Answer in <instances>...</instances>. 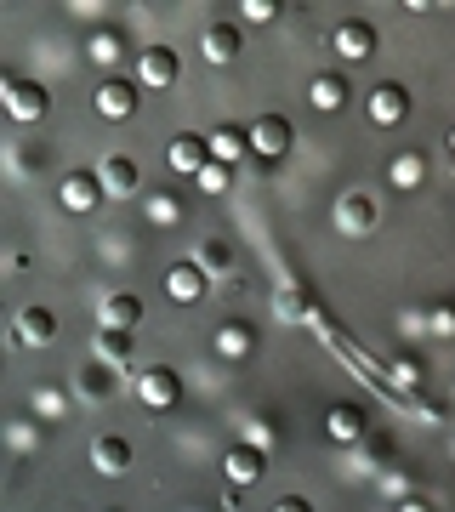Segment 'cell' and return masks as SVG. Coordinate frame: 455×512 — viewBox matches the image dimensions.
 I'll return each mask as SVG.
<instances>
[{
    "label": "cell",
    "mask_w": 455,
    "mask_h": 512,
    "mask_svg": "<svg viewBox=\"0 0 455 512\" xmlns=\"http://www.w3.org/2000/svg\"><path fill=\"white\" fill-rule=\"evenodd\" d=\"M0 97H6V109H12V120H40V114L52 109V92L40 86V80H18V74H0Z\"/></svg>",
    "instance_id": "cell-1"
},
{
    "label": "cell",
    "mask_w": 455,
    "mask_h": 512,
    "mask_svg": "<svg viewBox=\"0 0 455 512\" xmlns=\"http://www.w3.org/2000/svg\"><path fill=\"white\" fill-rule=\"evenodd\" d=\"M137 103H143V86H137V80L103 74V86H97V114H103V120H131Z\"/></svg>",
    "instance_id": "cell-2"
},
{
    "label": "cell",
    "mask_w": 455,
    "mask_h": 512,
    "mask_svg": "<svg viewBox=\"0 0 455 512\" xmlns=\"http://www.w3.org/2000/svg\"><path fill=\"white\" fill-rule=\"evenodd\" d=\"M251 154H262L268 165L285 160V154H291V120H285V114H262V120H251Z\"/></svg>",
    "instance_id": "cell-3"
},
{
    "label": "cell",
    "mask_w": 455,
    "mask_h": 512,
    "mask_svg": "<svg viewBox=\"0 0 455 512\" xmlns=\"http://www.w3.org/2000/svg\"><path fill=\"white\" fill-rule=\"evenodd\" d=\"M177 74H182V63H177L171 46H143V52H137V86L165 92V86H177Z\"/></svg>",
    "instance_id": "cell-4"
},
{
    "label": "cell",
    "mask_w": 455,
    "mask_h": 512,
    "mask_svg": "<svg viewBox=\"0 0 455 512\" xmlns=\"http://www.w3.org/2000/svg\"><path fill=\"white\" fill-rule=\"evenodd\" d=\"M103 194H109V188H103V177H97V171H69V177H63V188H57L63 211H74V217L97 211V205H103Z\"/></svg>",
    "instance_id": "cell-5"
},
{
    "label": "cell",
    "mask_w": 455,
    "mask_h": 512,
    "mask_svg": "<svg viewBox=\"0 0 455 512\" xmlns=\"http://www.w3.org/2000/svg\"><path fill=\"white\" fill-rule=\"evenodd\" d=\"M137 399H143L148 410H171V404L182 399V376L171 365H148L143 376H137Z\"/></svg>",
    "instance_id": "cell-6"
},
{
    "label": "cell",
    "mask_w": 455,
    "mask_h": 512,
    "mask_svg": "<svg viewBox=\"0 0 455 512\" xmlns=\"http://www.w3.org/2000/svg\"><path fill=\"white\" fill-rule=\"evenodd\" d=\"M165 165H171V171H182V177H200L205 165H211V137H194V131L171 137V148H165Z\"/></svg>",
    "instance_id": "cell-7"
},
{
    "label": "cell",
    "mask_w": 455,
    "mask_h": 512,
    "mask_svg": "<svg viewBox=\"0 0 455 512\" xmlns=\"http://www.w3.org/2000/svg\"><path fill=\"white\" fill-rule=\"evenodd\" d=\"M347 97H353V86H347V74L342 69H319L308 80V103L319 114H336V109H347Z\"/></svg>",
    "instance_id": "cell-8"
},
{
    "label": "cell",
    "mask_w": 455,
    "mask_h": 512,
    "mask_svg": "<svg viewBox=\"0 0 455 512\" xmlns=\"http://www.w3.org/2000/svg\"><path fill=\"white\" fill-rule=\"evenodd\" d=\"M364 109H370V120H376V126H399L404 114H410V92H404L399 80H382L376 92L364 97Z\"/></svg>",
    "instance_id": "cell-9"
},
{
    "label": "cell",
    "mask_w": 455,
    "mask_h": 512,
    "mask_svg": "<svg viewBox=\"0 0 455 512\" xmlns=\"http://www.w3.org/2000/svg\"><path fill=\"white\" fill-rule=\"evenodd\" d=\"M336 222H342L347 234H370L376 228V194L370 188H347L342 200H336Z\"/></svg>",
    "instance_id": "cell-10"
},
{
    "label": "cell",
    "mask_w": 455,
    "mask_h": 512,
    "mask_svg": "<svg viewBox=\"0 0 455 512\" xmlns=\"http://www.w3.org/2000/svg\"><path fill=\"white\" fill-rule=\"evenodd\" d=\"M262 467H268V450H256V444H228V456H222V473H228V484H256L262 478Z\"/></svg>",
    "instance_id": "cell-11"
},
{
    "label": "cell",
    "mask_w": 455,
    "mask_h": 512,
    "mask_svg": "<svg viewBox=\"0 0 455 512\" xmlns=\"http://www.w3.org/2000/svg\"><path fill=\"white\" fill-rule=\"evenodd\" d=\"M91 473H103V478L131 473V444L120 433H103V439L91 444Z\"/></svg>",
    "instance_id": "cell-12"
},
{
    "label": "cell",
    "mask_w": 455,
    "mask_h": 512,
    "mask_svg": "<svg viewBox=\"0 0 455 512\" xmlns=\"http://www.w3.org/2000/svg\"><path fill=\"white\" fill-rule=\"evenodd\" d=\"M12 336H18L23 348H46V342L57 336V313H52V308H40V302H35V308H23V313H18V325H12Z\"/></svg>",
    "instance_id": "cell-13"
},
{
    "label": "cell",
    "mask_w": 455,
    "mask_h": 512,
    "mask_svg": "<svg viewBox=\"0 0 455 512\" xmlns=\"http://www.w3.org/2000/svg\"><path fill=\"white\" fill-rule=\"evenodd\" d=\"M86 57H91V63H103V69H109V63H120V57H126V29H120V23H91Z\"/></svg>",
    "instance_id": "cell-14"
},
{
    "label": "cell",
    "mask_w": 455,
    "mask_h": 512,
    "mask_svg": "<svg viewBox=\"0 0 455 512\" xmlns=\"http://www.w3.org/2000/svg\"><path fill=\"white\" fill-rule=\"evenodd\" d=\"M325 433H330L336 444H364V433H370V421H364V410H359V404H330Z\"/></svg>",
    "instance_id": "cell-15"
},
{
    "label": "cell",
    "mask_w": 455,
    "mask_h": 512,
    "mask_svg": "<svg viewBox=\"0 0 455 512\" xmlns=\"http://www.w3.org/2000/svg\"><path fill=\"white\" fill-rule=\"evenodd\" d=\"M97 313H103V330H137L143 325V302H137L131 291H109Z\"/></svg>",
    "instance_id": "cell-16"
},
{
    "label": "cell",
    "mask_w": 455,
    "mask_h": 512,
    "mask_svg": "<svg viewBox=\"0 0 455 512\" xmlns=\"http://www.w3.org/2000/svg\"><path fill=\"white\" fill-rule=\"evenodd\" d=\"M165 296L182 302V308H188V302H200V296H205V268H200V262H177V268L165 274Z\"/></svg>",
    "instance_id": "cell-17"
},
{
    "label": "cell",
    "mask_w": 455,
    "mask_h": 512,
    "mask_svg": "<svg viewBox=\"0 0 455 512\" xmlns=\"http://www.w3.org/2000/svg\"><path fill=\"white\" fill-rule=\"evenodd\" d=\"M330 40H336V52H342L347 63H364V57L376 52V29H370V23H359V18L336 23V35H330Z\"/></svg>",
    "instance_id": "cell-18"
},
{
    "label": "cell",
    "mask_w": 455,
    "mask_h": 512,
    "mask_svg": "<svg viewBox=\"0 0 455 512\" xmlns=\"http://www.w3.org/2000/svg\"><path fill=\"white\" fill-rule=\"evenodd\" d=\"M97 177H103L109 194H137V188H143V171H137L131 154H109V160L97 165Z\"/></svg>",
    "instance_id": "cell-19"
},
{
    "label": "cell",
    "mask_w": 455,
    "mask_h": 512,
    "mask_svg": "<svg viewBox=\"0 0 455 512\" xmlns=\"http://www.w3.org/2000/svg\"><path fill=\"white\" fill-rule=\"evenodd\" d=\"M245 154H251V126H217L211 131V160L234 165V160H245Z\"/></svg>",
    "instance_id": "cell-20"
},
{
    "label": "cell",
    "mask_w": 455,
    "mask_h": 512,
    "mask_svg": "<svg viewBox=\"0 0 455 512\" xmlns=\"http://www.w3.org/2000/svg\"><path fill=\"white\" fill-rule=\"evenodd\" d=\"M200 46H205L211 63H234V57H239V29H234V23H211Z\"/></svg>",
    "instance_id": "cell-21"
},
{
    "label": "cell",
    "mask_w": 455,
    "mask_h": 512,
    "mask_svg": "<svg viewBox=\"0 0 455 512\" xmlns=\"http://www.w3.org/2000/svg\"><path fill=\"white\" fill-rule=\"evenodd\" d=\"M256 348V336L245 319H228V325H217V353L222 359H245V353Z\"/></svg>",
    "instance_id": "cell-22"
},
{
    "label": "cell",
    "mask_w": 455,
    "mask_h": 512,
    "mask_svg": "<svg viewBox=\"0 0 455 512\" xmlns=\"http://www.w3.org/2000/svg\"><path fill=\"white\" fill-rule=\"evenodd\" d=\"M387 177H393V188H421L427 183V160H421L416 148H404V154H393Z\"/></svg>",
    "instance_id": "cell-23"
},
{
    "label": "cell",
    "mask_w": 455,
    "mask_h": 512,
    "mask_svg": "<svg viewBox=\"0 0 455 512\" xmlns=\"http://www.w3.org/2000/svg\"><path fill=\"white\" fill-rule=\"evenodd\" d=\"M80 393H86V399H109L114 393V365L109 359H97V365L80 370Z\"/></svg>",
    "instance_id": "cell-24"
},
{
    "label": "cell",
    "mask_w": 455,
    "mask_h": 512,
    "mask_svg": "<svg viewBox=\"0 0 455 512\" xmlns=\"http://www.w3.org/2000/svg\"><path fill=\"white\" fill-rule=\"evenodd\" d=\"M194 262H200L205 274H228V268H234V245H228V239H205Z\"/></svg>",
    "instance_id": "cell-25"
},
{
    "label": "cell",
    "mask_w": 455,
    "mask_h": 512,
    "mask_svg": "<svg viewBox=\"0 0 455 512\" xmlns=\"http://www.w3.org/2000/svg\"><path fill=\"white\" fill-rule=\"evenodd\" d=\"M97 359L126 365V359H131V330H103V336H97Z\"/></svg>",
    "instance_id": "cell-26"
},
{
    "label": "cell",
    "mask_w": 455,
    "mask_h": 512,
    "mask_svg": "<svg viewBox=\"0 0 455 512\" xmlns=\"http://www.w3.org/2000/svg\"><path fill=\"white\" fill-rule=\"evenodd\" d=\"M148 217L154 222H182V200L165 194V188H154V194H148Z\"/></svg>",
    "instance_id": "cell-27"
},
{
    "label": "cell",
    "mask_w": 455,
    "mask_h": 512,
    "mask_svg": "<svg viewBox=\"0 0 455 512\" xmlns=\"http://www.w3.org/2000/svg\"><path fill=\"white\" fill-rule=\"evenodd\" d=\"M359 456H364V467H387V456H393V439H387V433H364Z\"/></svg>",
    "instance_id": "cell-28"
},
{
    "label": "cell",
    "mask_w": 455,
    "mask_h": 512,
    "mask_svg": "<svg viewBox=\"0 0 455 512\" xmlns=\"http://www.w3.org/2000/svg\"><path fill=\"white\" fill-rule=\"evenodd\" d=\"M427 336H455V302H438V308H427Z\"/></svg>",
    "instance_id": "cell-29"
},
{
    "label": "cell",
    "mask_w": 455,
    "mask_h": 512,
    "mask_svg": "<svg viewBox=\"0 0 455 512\" xmlns=\"http://www.w3.org/2000/svg\"><path fill=\"white\" fill-rule=\"evenodd\" d=\"M194 183H200L205 194H222V188L234 183V165H222V160H211V165H205V171H200V177H194Z\"/></svg>",
    "instance_id": "cell-30"
},
{
    "label": "cell",
    "mask_w": 455,
    "mask_h": 512,
    "mask_svg": "<svg viewBox=\"0 0 455 512\" xmlns=\"http://www.w3.org/2000/svg\"><path fill=\"white\" fill-rule=\"evenodd\" d=\"M35 410H40V416H63V410H69V399H63V393H57V387H40V393H35Z\"/></svg>",
    "instance_id": "cell-31"
},
{
    "label": "cell",
    "mask_w": 455,
    "mask_h": 512,
    "mask_svg": "<svg viewBox=\"0 0 455 512\" xmlns=\"http://www.w3.org/2000/svg\"><path fill=\"white\" fill-rule=\"evenodd\" d=\"M239 18H251V23H273V18H279V6H268V0H245V6H239Z\"/></svg>",
    "instance_id": "cell-32"
},
{
    "label": "cell",
    "mask_w": 455,
    "mask_h": 512,
    "mask_svg": "<svg viewBox=\"0 0 455 512\" xmlns=\"http://www.w3.org/2000/svg\"><path fill=\"white\" fill-rule=\"evenodd\" d=\"M393 382H399V387H421V365H416V359H399V365H393Z\"/></svg>",
    "instance_id": "cell-33"
},
{
    "label": "cell",
    "mask_w": 455,
    "mask_h": 512,
    "mask_svg": "<svg viewBox=\"0 0 455 512\" xmlns=\"http://www.w3.org/2000/svg\"><path fill=\"white\" fill-rule=\"evenodd\" d=\"M245 444H256V450H268L273 444V421H251V439Z\"/></svg>",
    "instance_id": "cell-34"
},
{
    "label": "cell",
    "mask_w": 455,
    "mask_h": 512,
    "mask_svg": "<svg viewBox=\"0 0 455 512\" xmlns=\"http://www.w3.org/2000/svg\"><path fill=\"white\" fill-rule=\"evenodd\" d=\"M273 512H313V501H302V495H285V501H273Z\"/></svg>",
    "instance_id": "cell-35"
},
{
    "label": "cell",
    "mask_w": 455,
    "mask_h": 512,
    "mask_svg": "<svg viewBox=\"0 0 455 512\" xmlns=\"http://www.w3.org/2000/svg\"><path fill=\"white\" fill-rule=\"evenodd\" d=\"M399 512H433V507H427L421 495H404V501H399Z\"/></svg>",
    "instance_id": "cell-36"
},
{
    "label": "cell",
    "mask_w": 455,
    "mask_h": 512,
    "mask_svg": "<svg viewBox=\"0 0 455 512\" xmlns=\"http://www.w3.org/2000/svg\"><path fill=\"white\" fill-rule=\"evenodd\" d=\"M450 160H455V126H450Z\"/></svg>",
    "instance_id": "cell-37"
},
{
    "label": "cell",
    "mask_w": 455,
    "mask_h": 512,
    "mask_svg": "<svg viewBox=\"0 0 455 512\" xmlns=\"http://www.w3.org/2000/svg\"><path fill=\"white\" fill-rule=\"evenodd\" d=\"M109 512H120V507H109Z\"/></svg>",
    "instance_id": "cell-38"
}]
</instances>
